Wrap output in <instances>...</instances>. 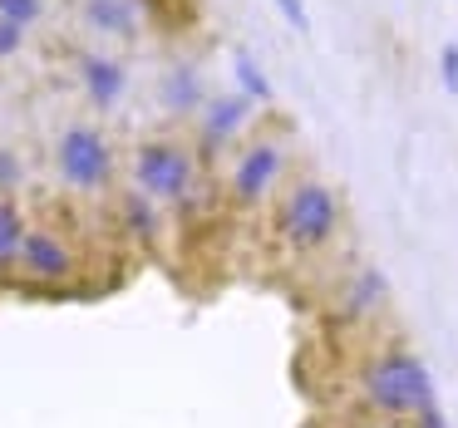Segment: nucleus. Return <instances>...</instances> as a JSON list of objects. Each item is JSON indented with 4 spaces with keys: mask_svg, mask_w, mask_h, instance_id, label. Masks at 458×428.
<instances>
[{
    "mask_svg": "<svg viewBox=\"0 0 458 428\" xmlns=\"http://www.w3.org/2000/svg\"><path fill=\"white\" fill-rule=\"evenodd\" d=\"M434 374L409 345L389 340V345L360 349V359L350 365V389L340 414H365V418H394L404 424L414 408L434 404Z\"/></svg>",
    "mask_w": 458,
    "mask_h": 428,
    "instance_id": "obj_1",
    "label": "nucleus"
},
{
    "mask_svg": "<svg viewBox=\"0 0 458 428\" xmlns=\"http://www.w3.org/2000/svg\"><path fill=\"white\" fill-rule=\"evenodd\" d=\"M25 227H30V212L21 197H0V290L15 286V256H21Z\"/></svg>",
    "mask_w": 458,
    "mask_h": 428,
    "instance_id": "obj_11",
    "label": "nucleus"
},
{
    "mask_svg": "<svg viewBox=\"0 0 458 428\" xmlns=\"http://www.w3.org/2000/svg\"><path fill=\"white\" fill-rule=\"evenodd\" d=\"M119 222H123V231H129L139 247H158V237H163V207H153L143 192H133V188L119 192Z\"/></svg>",
    "mask_w": 458,
    "mask_h": 428,
    "instance_id": "obj_12",
    "label": "nucleus"
},
{
    "mask_svg": "<svg viewBox=\"0 0 458 428\" xmlns=\"http://www.w3.org/2000/svg\"><path fill=\"white\" fill-rule=\"evenodd\" d=\"M251 123V99L247 94H217V99L202 104V133L198 143H192V153H198V163H212L217 153L237 148V138L247 133Z\"/></svg>",
    "mask_w": 458,
    "mask_h": 428,
    "instance_id": "obj_9",
    "label": "nucleus"
},
{
    "mask_svg": "<svg viewBox=\"0 0 458 428\" xmlns=\"http://www.w3.org/2000/svg\"><path fill=\"white\" fill-rule=\"evenodd\" d=\"M276 241L291 256H316L340 237V197L330 182L320 178H296L276 202V222H271Z\"/></svg>",
    "mask_w": 458,
    "mask_h": 428,
    "instance_id": "obj_3",
    "label": "nucleus"
},
{
    "mask_svg": "<svg viewBox=\"0 0 458 428\" xmlns=\"http://www.w3.org/2000/svg\"><path fill=\"white\" fill-rule=\"evenodd\" d=\"M129 178L133 192H143L153 207L182 217L202 192V163L192 153V143L173 138V133H153V138H139V148H133Z\"/></svg>",
    "mask_w": 458,
    "mask_h": 428,
    "instance_id": "obj_2",
    "label": "nucleus"
},
{
    "mask_svg": "<svg viewBox=\"0 0 458 428\" xmlns=\"http://www.w3.org/2000/svg\"><path fill=\"white\" fill-rule=\"evenodd\" d=\"M80 25L104 45H133L143 30V0H80Z\"/></svg>",
    "mask_w": 458,
    "mask_h": 428,
    "instance_id": "obj_10",
    "label": "nucleus"
},
{
    "mask_svg": "<svg viewBox=\"0 0 458 428\" xmlns=\"http://www.w3.org/2000/svg\"><path fill=\"white\" fill-rule=\"evenodd\" d=\"M281 182H286V143L271 138V133L247 138L232 153V168H227V207L232 212L267 207Z\"/></svg>",
    "mask_w": 458,
    "mask_h": 428,
    "instance_id": "obj_6",
    "label": "nucleus"
},
{
    "mask_svg": "<svg viewBox=\"0 0 458 428\" xmlns=\"http://www.w3.org/2000/svg\"><path fill=\"white\" fill-rule=\"evenodd\" d=\"M163 104H168V113H198L208 104L202 80L192 70H168L163 74Z\"/></svg>",
    "mask_w": 458,
    "mask_h": 428,
    "instance_id": "obj_13",
    "label": "nucleus"
},
{
    "mask_svg": "<svg viewBox=\"0 0 458 428\" xmlns=\"http://www.w3.org/2000/svg\"><path fill=\"white\" fill-rule=\"evenodd\" d=\"M84 276V256L80 241L60 227V222H40L30 217L15 256V290H35V296H64L74 290Z\"/></svg>",
    "mask_w": 458,
    "mask_h": 428,
    "instance_id": "obj_5",
    "label": "nucleus"
},
{
    "mask_svg": "<svg viewBox=\"0 0 458 428\" xmlns=\"http://www.w3.org/2000/svg\"><path fill=\"white\" fill-rule=\"evenodd\" d=\"M25 50H30V35H25L21 25H11V21H0V64H11V60H21Z\"/></svg>",
    "mask_w": 458,
    "mask_h": 428,
    "instance_id": "obj_17",
    "label": "nucleus"
},
{
    "mask_svg": "<svg viewBox=\"0 0 458 428\" xmlns=\"http://www.w3.org/2000/svg\"><path fill=\"white\" fill-rule=\"evenodd\" d=\"M45 15H50V0H0V21L21 25L25 35H35L45 25Z\"/></svg>",
    "mask_w": 458,
    "mask_h": 428,
    "instance_id": "obj_15",
    "label": "nucleus"
},
{
    "mask_svg": "<svg viewBox=\"0 0 458 428\" xmlns=\"http://www.w3.org/2000/svg\"><path fill=\"white\" fill-rule=\"evenodd\" d=\"M276 11L286 15V25H291V30H301V35L310 30V15H306V5H301V0H276Z\"/></svg>",
    "mask_w": 458,
    "mask_h": 428,
    "instance_id": "obj_20",
    "label": "nucleus"
},
{
    "mask_svg": "<svg viewBox=\"0 0 458 428\" xmlns=\"http://www.w3.org/2000/svg\"><path fill=\"white\" fill-rule=\"evenodd\" d=\"M50 163H55V178L70 197H109L114 192V178H119V153H114V138L99 129V123H64L55 133V148H50Z\"/></svg>",
    "mask_w": 458,
    "mask_h": 428,
    "instance_id": "obj_4",
    "label": "nucleus"
},
{
    "mask_svg": "<svg viewBox=\"0 0 458 428\" xmlns=\"http://www.w3.org/2000/svg\"><path fill=\"white\" fill-rule=\"evenodd\" d=\"M389 306V281L379 266H355L340 281L335 300H330V325L340 330H369Z\"/></svg>",
    "mask_w": 458,
    "mask_h": 428,
    "instance_id": "obj_7",
    "label": "nucleus"
},
{
    "mask_svg": "<svg viewBox=\"0 0 458 428\" xmlns=\"http://www.w3.org/2000/svg\"><path fill=\"white\" fill-rule=\"evenodd\" d=\"M335 428H404V424H394V418H365V414H340V418H335Z\"/></svg>",
    "mask_w": 458,
    "mask_h": 428,
    "instance_id": "obj_21",
    "label": "nucleus"
},
{
    "mask_svg": "<svg viewBox=\"0 0 458 428\" xmlns=\"http://www.w3.org/2000/svg\"><path fill=\"white\" fill-rule=\"evenodd\" d=\"M74 84L94 113H114L129 94V64L114 50L94 45V50H80V60H74Z\"/></svg>",
    "mask_w": 458,
    "mask_h": 428,
    "instance_id": "obj_8",
    "label": "nucleus"
},
{
    "mask_svg": "<svg viewBox=\"0 0 458 428\" xmlns=\"http://www.w3.org/2000/svg\"><path fill=\"white\" fill-rule=\"evenodd\" d=\"M438 74H444V89L458 94V45H444V50H438Z\"/></svg>",
    "mask_w": 458,
    "mask_h": 428,
    "instance_id": "obj_19",
    "label": "nucleus"
},
{
    "mask_svg": "<svg viewBox=\"0 0 458 428\" xmlns=\"http://www.w3.org/2000/svg\"><path fill=\"white\" fill-rule=\"evenodd\" d=\"M21 182H25V163L15 148H0V197H21Z\"/></svg>",
    "mask_w": 458,
    "mask_h": 428,
    "instance_id": "obj_16",
    "label": "nucleus"
},
{
    "mask_svg": "<svg viewBox=\"0 0 458 428\" xmlns=\"http://www.w3.org/2000/svg\"><path fill=\"white\" fill-rule=\"evenodd\" d=\"M232 70H237V84H242V94H247L251 104H271V80H267V70H261L247 50L232 55Z\"/></svg>",
    "mask_w": 458,
    "mask_h": 428,
    "instance_id": "obj_14",
    "label": "nucleus"
},
{
    "mask_svg": "<svg viewBox=\"0 0 458 428\" xmlns=\"http://www.w3.org/2000/svg\"><path fill=\"white\" fill-rule=\"evenodd\" d=\"M404 428H448V418H444V408H438V399H434V404H424V408H414V414L404 418Z\"/></svg>",
    "mask_w": 458,
    "mask_h": 428,
    "instance_id": "obj_18",
    "label": "nucleus"
}]
</instances>
